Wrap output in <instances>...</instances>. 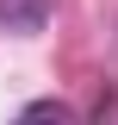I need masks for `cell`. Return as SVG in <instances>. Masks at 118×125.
<instances>
[{
	"label": "cell",
	"instance_id": "obj_1",
	"mask_svg": "<svg viewBox=\"0 0 118 125\" xmlns=\"http://www.w3.org/2000/svg\"><path fill=\"white\" fill-rule=\"evenodd\" d=\"M50 13H56V0H0V31L31 38V31L50 25Z\"/></svg>",
	"mask_w": 118,
	"mask_h": 125
},
{
	"label": "cell",
	"instance_id": "obj_2",
	"mask_svg": "<svg viewBox=\"0 0 118 125\" xmlns=\"http://www.w3.org/2000/svg\"><path fill=\"white\" fill-rule=\"evenodd\" d=\"M13 125H68V113H62V106H56V100H31V106H25V113H19V119H13Z\"/></svg>",
	"mask_w": 118,
	"mask_h": 125
}]
</instances>
